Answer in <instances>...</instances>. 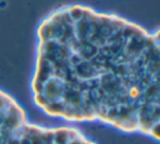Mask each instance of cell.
Instances as JSON below:
<instances>
[{"label":"cell","mask_w":160,"mask_h":144,"mask_svg":"<svg viewBox=\"0 0 160 144\" xmlns=\"http://www.w3.org/2000/svg\"><path fill=\"white\" fill-rule=\"evenodd\" d=\"M0 144H96L80 129L31 121L24 109L0 89Z\"/></svg>","instance_id":"cell-1"}]
</instances>
